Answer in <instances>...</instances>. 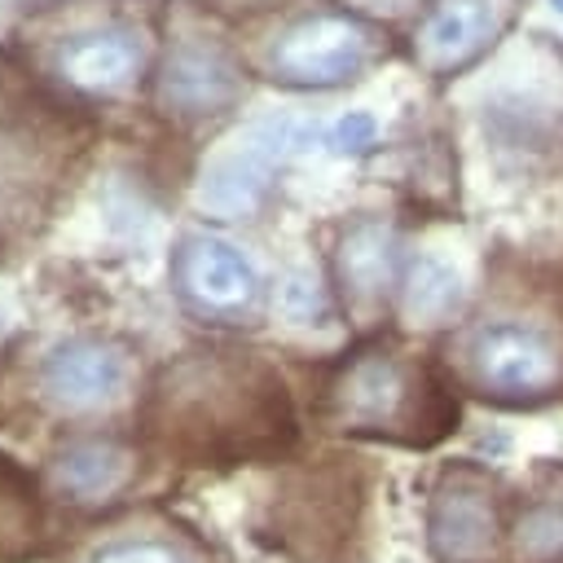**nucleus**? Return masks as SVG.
<instances>
[{"instance_id": "1", "label": "nucleus", "mask_w": 563, "mask_h": 563, "mask_svg": "<svg viewBox=\"0 0 563 563\" xmlns=\"http://www.w3.org/2000/svg\"><path fill=\"white\" fill-rule=\"evenodd\" d=\"M136 440L180 466L229 471L282 462L295 440V400L282 374L242 347H194L172 356L136 405Z\"/></svg>"}, {"instance_id": "2", "label": "nucleus", "mask_w": 563, "mask_h": 563, "mask_svg": "<svg viewBox=\"0 0 563 563\" xmlns=\"http://www.w3.org/2000/svg\"><path fill=\"white\" fill-rule=\"evenodd\" d=\"M317 418L343 435L427 449L453 431L457 405H453V391L418 356L374 339L352 347L321 378Z\"/></svg>"}, {"instance_id": "3", "label": "nucleus", "mask_w": 563, "mask_h": 563, "mask_svg": "<svg viewBox=\"0 0 563 563\" xmlns=\"http://www.w3.org/2000/svg\"><path fill=\"white\" fill-rule=\"evenodd\" d=\"M365 493L361 457L325 453L290 466L255 519V541L295 563H356L365 541Z\"/></svg>"}, {"instance_id": "4", "label": "nucleus", "mask_w": 563, "mask_h": 563, "mask_svg": "<svg viewBox=\"0 0 563 563\" xmlns=\"http://www.w3.org/2000/svg\"><path fill=\"white\" fill-rule=\"evenodd\" d=\"M457 369L497 405H541L563 383V352L528 321H484L457 343Z\"/></svg>"}, {"instance_id": "5", "label": "nucleus", "mask_w": 563, "mask_h": 563, "mask_svg": "<svg viewBox=\"0 0 563 563\" xmlns=\"http://www.w3.org/2000/svg\"><path fill=\"white\" fill-rule=\"evenodd\" d=\"M378 53V35L347 13H317L286 26L268 48V75L290 88H334L356 79Z\"/></svg>"}, {"instance_id": "6", "label": "nucleus", "mask_w": 563, "mask_h": 563, "mask_svg": "<svg viewBox=\"0 0 563 563\" xmlns=\"http://www.w3.org/2000/svg\"><path fill=\"white\" fill-rule=\"evenodd\" d=\"M501 532L497 479L471 462H453L435 475L427 501V550L435 563H484Z\"/></svg>"}, {"instance_id": "7", "label": "nucleus", "mask_w": 563, "mask_h": 563, "mask_svg": "<svg viewBox=\"0 0 563 563\" xmlns=\"http://www.w3.org/2000/svg\"><path fill=\"white\" fill-rule=\"evenodd\" d=\"M172 290L185 312L211 325H238L260 303V277L251 260L211 233H189L172 251Z\"/></svg>"}, {"instance_id": "8", "label": "nucleus", "mask_w": 563, "mask_h": 563, "mask_svg": "<svg viewBox=\"0 0 563 563\" xmlns=\"http://www.w3.org/2000/svg\"><path fill=\"white\" fill-rule=\"evenodd\" d=\"M145 453L150 449L141 440L114 431H79L48 453L44 484L70 510H106L136 488Z\"/></svg>"}, {"instance_id": "9", "label": "nucleus", "mask_w": 563, "mask_h": 563, "mask_svg": "<svg viewBox=\"0 0 563 563\" xmlns=\"http://www.w3.org/2000/svg\"><path fill=\"white\" fill-rule=\"evenodd\" d=\"M132 347L106 334H79L40 361V396L75 418L114 409L132 391Z\"/></svg>"}, {"instance_id": "10", "label": "nucleus", "mask_w": 563, "mask_h": 563, "mask_svg": "<svg viewBox=\"0 0 563 563\" xmlns=\"http://www.w3.org/2000/svg\"><path fill=\"white\" fill-rule=\"evenodd\" d=\"M53 66L66 88L88 92V97H114L141 79L145 40L132 22H119V18L84 22L57 40Z\"/></svg>"}, {"instance_id": "11", "label": "nucleus", "mask_w": 563, "mask_h": 563, "mask_svg": "<svg viewBox=\"0 0 563 563\" xmlns=\"http://www.w3.org/2000/svg\"><path fill=\"white\" fill-rule=\"evenodd\" d=\"M242 97V66L207 40H180L154 79V101L163 114L176 119H207L224 114Z\"/></svg>"}, {"instance_id": "12", "label": "nucleus", "mask_w": 563, "mask_h": 563, "mask_svg": "<svg viewBox=\"0 0 563 563\" xmlns=\"http://www.w3.org/2000/svg\"><path fill=\"white\" fill-rule=\"evenodd\" d=\"M290 145V123H255L246 128L229 150H220L202 176V189H198V202L211 211V216H246L260 207L282 154Z\"/></svg>"}, {"instance_id": "13", "label": "nucleus", "mask_w": 563, "mask_h": 563, "mask_svg": "<svg viewBox=\"0 0 563 563\" xmlns=\"http://www.w3.org/2000/svg\"><path fill=\"white\" fill-rule=\"evenodd\" d=\"M48 484L0 453V563H35L57 545Z\"/></svg>"}, {"instance_id": "14", "label": "nucleus", "mask_w": 563, "mask_h": 563, "mask_svg": "<svg viewBox=\"0 0 563 563\" xmlns=\"http://www.w3.org/2000/svg\"><path fill=\"white\" fill-rule=\"evenodd\" d=\"M334 273H339V286H343V299L356 317H374L387 299V290L396 286V246H391V233L383 224H352L339 242V255H334Z\"/></svg>"}, {"instance_id": "15", "label": "nucleus", "mask_w": 563, "mask_h": 563, "mask_svg": "<svg viewBox=\"0 0 563 563\" xmlns=\"http://www.w3.org/2000/svg\"><path fill=\"white\" fill-rule=\"evenodd\" d=\"M488 40V4L484 0H440L422 18L413 35V53L427 70L449 75L466 66Z\"/></svg>"}, {"instance_id": "16", "label": "nucleus", "mask_w": 563, "mask_h": 563, "mask_svg": "<svg viewBox=\"0 0 563 563\" xmlns=\"http://www.w3.org/2000/svg\"><path fill=\"white\" fill-rule=\"evenodd\" d=\"M515 563H563V479L537 484L510 523Z\"/></svg>"}, {"instance_id": "17", "label": "nucleus", "mask_w": 563, "mask_h": 563, "mask_svg": "<svg viewBox=\"0 0 563 563\" xmlns=\"http://www.w3.org/2000/svg\"><path fill=\"white\" fill-rule=\"evenodd\" d=\"M457 277L453 268H444L440 260H418L405 277V308L413 321H444L457 308Z\"/></svg>"}, {"instance_id": "18", "label": "nucleus", "mask_w": 563, "mask_h": 563, "mask_svg": "<svg viewBox=\"0 0 563 563\" xmlns=\"http://www.w3.org/2000/svg\"><path fill=\"white\" fill-rule=\"evenodd\" d=\"M88 563H194V559L167 537H119L106 541Z\"/></svg>"}, {"instance_id": "19", "label": "nucleus", "mask_w": 563, "mask_h": 563, "mask_svg": "<svg viewBox=\"0 0 563 563\" xmlns=\"http://www.w3.org/2000/svg\"><path fill=\"white\" fill-rule=\"evenodd\" d=\"M374 141V119L369 114H343L330 132V145L343 154V150H365Z\"/></svg>"}, {"instance_id": "20", "label": "nucleus", "mask_w": 563, "mask_h": 563, "mask_svg": "<svg viewBox=\"0 0 563 563\" xmlns=\"http://www.w3.org/2000/svg\"><path fill=\"white\" fill-rule=\"evenodd\" d=\"M554 9H563V0H554Z\"/></svg>"}]
</instances>
